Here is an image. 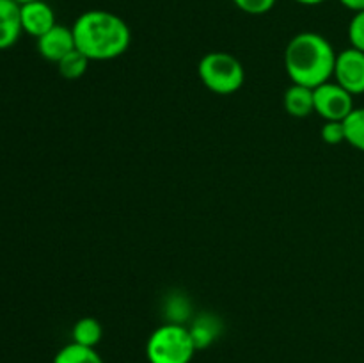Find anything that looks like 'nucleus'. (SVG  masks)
Returning <instances> with one entry per match:
<instances>
[{"instance_id":"f257e3e1","label":"nucleus","mask_w":364,"mask_h":363,"mask_svg":"<svg viewBox=\"0 0 364 363\" xmlns=\"http://www.w3.org/2000/svg\"><path fill=\"white\" fill-rule=\"evenodd\" d=\"M75 45L89 60H110L123 56L132 41L127 21L103 9L82 13L71 27Z\"/></svg>"},{"instance_id":"f03ea898","label":"nucleus","mask_w":364,"mask_h":363,"mask_svg":"<svg viewBox=\"0 0 364 363\" xmlns=\"http://www.w3.org/2000/svg\"><path fill=\"white\" fill-rule=\"evenodd\" d=\"M336 56L333 45L318 32L294 36L284 50V68L294 84L315 89L334 75Z\"/></svg>"},{"instance_id":"7ed1b4c3","label":"nucleus","mask_w":364,"mask_h":363,"mask_svg":"<svg viewBox=\"0 0 364 363\" xmlns=\"http://www.w3.org/2000/svg\"><path fill=\"white\" fill-rule=\"evenodd\" d=\"M196 351L198 347L191 330L174 322L156 327L146 344V358L149 363H191Z\"/></svg>"},{"instance_id":"20e7f679","label":"nucleus","mask_w":364,"mask_h":363,"mask_svg":"<svg viewBox=\"0 0 364 363\" xmlns=\"http://www.w3.org/2000/svg\"><path fill=\"white\" fill-rule=\"evenodd\" d=\"M203 84L217 95H233L244 85L245 71L240 60L228 52H210L198 66Z\"/></svg>"},{"instance_id":"39448f33","label":"nucleus","mask_w":364,"mask_h":363,"mask_svg":"<svg viewBox=\"0 0 364 363\" xmlns=\"http://www.w3.org/2000/svg\"><path fill=\"white\" fill-rule=\"evenodd\" d=\"M313 93H315V112L326 121H343L355 109L354 96L338 82H326L313 89Z\"/></svg>"},{"instance_id":"423d86ee","label":"nucleus","mask_w":364,"mask_h":363,"mask_svg":"<svg viewBox=\"0 0 364 363\" xmlns=\"http://www.w3.org/2000/svg\"><path fill=\"white\" fill-rule=\"evenodd\" d=\"M334 78L352 96L364 93V52L355 48H347L336 56L334 64Z\"/></svg>"},{"instance_id":"0eeeda50","label":"nucleus","mask_w":364,"mask_h":363,"mask_svg":"<svg viewBox=\"0 0 364 363\" xmlns=\"http://www.w3.org/2000/svg\"><path fill=\"white\" fill-rule=\"evenodd\" d=\"M20 18H21V28L27 32L32 38H41L43 34L55 27V13L46 4L45 0H36V2H28L20 6Z\"/></svg>"},{"instance_id":"6e6552de","label":"nucleus","mask_w":364,"mask_h":363,"mask_svg":"<svg viewBox=\"0 0 364 363\" xmlns=\"http://www.w3.org/2000/svg\"><path fill=\"white\" fill-rule=\"evenodd\" d=\"M75 48L77 45H75L73 31L64 25H55L46 34L38 38V52L41 53L43 59L52 60V63H59Z\"/></svg>"},{"instance_id":"1a4fd4ad","label":"nucleus","mask_w":364,"mask_h":363,"mask_svg":"<svg viewBox=\"0 0 364 363\" xmlns=\"http://www.w3.org/2000/svg\"><path fill=\"white\" fill-rule=\"evenodd\" d=\"M21 18L20 4L14 0H0V50L11 48L20 39Z\"/></svg>"},{"instance_id":"9d476101","label":"nucleus","mask_w":364,"mask_h":363,"mask_svg":"<svg viewBox=\"0 0 364 363\" xmlns=\"http://www.w3.org/2000/svg\"><path fill=\"white\" fill-rule=\"evenodd\" d=\"M284 109L294 117H308L315 112V93L302 84H291L283 96Z\"/></svg>"},{"instance_id":"9b49d317","label":"nucleus","mask_w":364,"mask_h":363,"mask_svg":"<svg viewBox=\"0 0 364 363\" xmlns=\"http://www.w3.org/2000/svg\"><path fill=\"white\" fill-rule=\"evenodd\" d=\"M71 337H73L75 344L85 345V347H96L103 337L102 324L92 317H84L75 322L73 330H71Z\"/></svg>"},{"instance_id":"f8f14e48","label":"nucleus","mask_w":364,"mask_h":363,"mask_svg":"<svg viewBox=\"0 0 364 363\" xmlns=\"http://www.w3.org/2000/svg\"><path fill=\"white\" fill-rule=\"evenodd\" d=\"M53 363H103V359L95 347H85V345L71 342L59 349Z\"/></svg>"},{"instance_id":"ddd939ff","label":"nucleus","mask_w":364,"mask_h":363,"mask_svg":"<svg viewBox=\"0 0 364 363\" xmlns=\"http://www.w3.org/2000/svg\"><path fill=\"white\" fill-rule=\"evenodd\" d=\"M188 330H191L194 344L199 351V349L208 347V345L215 340V337L220 331V322L213 315H201L196 320L194 326L188 327Z\"/></svg>"},{"instance_id":"4468645a","label":"nucleus","mask_w":364,"mask_h":363,"mask_svg":"<svg viewBox=\"0 0 364 363\" xmlns=\"http://www.w3.org/2000/svg\"><path fill=\"white\" fill-rule=\"evenodd\" d=\"M345 141L359 152H364V107L354 109L343 120Z\"/></svg>"},{"instance_id":"2eb2a0df","label":"nucleus","mask_w":364,"mask_h":363,"mask_svg":"<svg viewBox=\"0 0 364 363\" xmlns=\"http://www.w3.org/2000/svg\"><path fill=\"white\" fill-rule=\"evenodd\" d=\"M57 66H59L60 77H64L66 80H77V78H80L82 75L87 71L89 59L80 52V50L75 48L73 52L68 53L64 59H60L59 63H57Z\"/></svg>"},{"instance_id":"dca6fc26","label":"nucleus","mask_w":364,"mask_h":363,"mask_svg":"<svg viewBox=\"0 0 364 363\" xmlns=\"http://www.w3.org/2000/svg\"><path fill=\"white\" fill-rule=\"evenodd\" d=\"M169 305H167V317H169V322L181 324L183 320H187L188 313H191V305H188V299L185 295H174L171 298Z\"/></svg>"},{"instance_id":"f3484780","label":"nucleus","mask_w":364,"mask_h":363,"mask_svg":"<svg viewBox=\"0 0 364 363\" xmlns=\"http://www.w3.org/2000/svg\"><path fill=\"white\" fill-rule=\"evenodd\" d=\"M348 41L352 48L364 52V11L355 13L348 23Z\"/></svg>"},{"instance_id":"a211bd4d","label":"nucleus","mask_w":364,"mask_h":363,"mask_svg":"<svg viewBox=\"0 0 364 363\" xmlns=\"http://www.w3.org/2000/svg\"><path fill=\"white\" fill-rule=\"evenodd\" d=\"M322 141L327 144H340L345 142V127L343 121H326V125L320 130Z\"/></svg>"},{"instance_id":"6ab92c4d","label":"nucleus","mask_w":364,"mask_h":363,"mask_svg":"<svg viewBox=\"0 0 364 363\" xmlns=\"http://www.w3.org/2000/svg\"><path fill=\"white\" fill-rule=\"evenodd\" d=\"M276 2L277 0H233V4L238 9L247 14H255V16L272 11Z\"/></svg>"},{"instance_id":"aec40b11","label":"nucleus","mask_w":364,"mask_h":363,"mask_svg":"<svg viewBox=\"0 0 364 363\" xmlns=\"http://www.w3.org/2000/svg\"><path fill=\"white\" fill-rule=\"evenodd\" d=\"M340 4L347 7V9L355 11V13L364 11V0H340Z\"/></svg>"},{"instance_id":"412c9836","label":"nucleus","mask_w":364,"mask_h":363,"mask_svg":"<svg viewBox=\"0 0 364 363\" xmlns=\"http://www.w3.org/2000/svg\"><path fill=\"white\" fill-rule=\"evenodd\" d=\"M297 4H302V6H318V4L326 2V0H295Z\"/></svg>"},{"instance_id":"4be33fe9","label":"nucleus","mask_w":364,"mask_h":363,"mask_svg":"<svg viewBox=\"0 0 364 363\" xmlns=\"http://www.w3.org/2000/svg\"><path fill=\"white\" fill-rule=\"evenodd\" d=\"M16 4H20V6H23V4H28V2H36V0H14Z\"/></svg>"}]
</instances>
